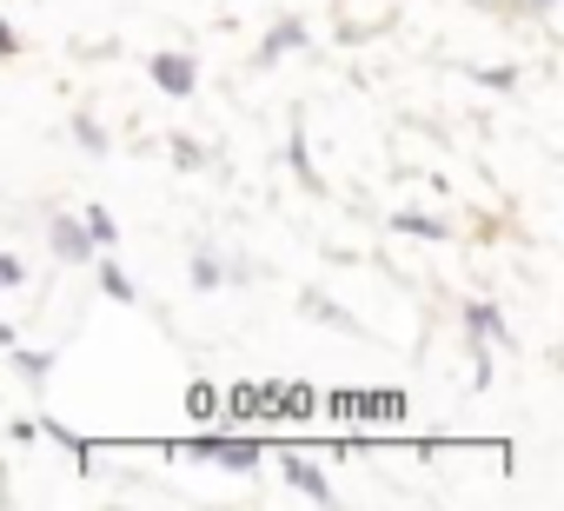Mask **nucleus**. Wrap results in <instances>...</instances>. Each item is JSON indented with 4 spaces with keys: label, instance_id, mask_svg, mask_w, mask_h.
Wrapping results in <instances>:
<instances>
[{
    "label": "nucleus",
    "instance_id": "11",
    "mask_svg": "<svg viewBox=\"0 0 564 511\" xmlns=\"http://www.w3.org/2000/svg\"><path fill=\"white\" fill-rule=\"evenodd\" d=\"M21 372H28V379H34V385H41V379H47V372H54V352H21Z\"/></svg>",
    "mask_w": 564,
    "mask_h": 511
},
{
    "label": "nucleus",
    "instance_id": "9",
    "mask_svg": "<svg viewBox=\"0 0 564 511\" xmlns=\"http://www.w3.org/2000/svg\"><path fill=\"white\" fill-rule=\"evenodd\" d=\"M306 313H313V319H326V326H352V319H346L333 300H319V293H306Z\"/></svg>",
    "mask_w": 564,
    "mask_h": 511
},
{
    "label": "nucleus",
    "instance_id": "4",
    "mask_svg": "<svg viewBox=\"0 0 564 511\" xmlns=\"http://www.w3.org/2000/svg\"><path fill=\"white\" fill-rule=\"evenodd\" d=\"M286 485H293V491H306V498H319V504L333 498L326 471H319V465H306V458H293V465H286Z\"/></svg>",
    "mask_w": 564,
    "mask_h": 511
},
{
    "label": "nucleus",
    "instance_id": "12",
    "mask_svg": "<svg viewBox=\"0 0 564 511\" xmlns=\"http://www.w3.org/2000/svg\"><path fill=\"white\" fill-rule=\"evenodd\" d=\"M100 286H107L113 300H133V286H127V273H120V267H100Z\"/></svg>",
    "mask_w": 564,
    "mask_h": 511
},
{
    "label": "nucleus",
    "instance_id": "6",
    "mask_svg": "<svg viewBox=\"0 0 564 511\" xmlns=\"http://www.w3.org/2000/svg\"><path fill=\"white\" fill-rule=\"evenodd\" d=\"M465 319H471V333H491V339H505V346H511V326H505L491 306H465Z\"/></svg>",
    "mask_w": 564,
    "mask_h": 511
},
{
    "label": "nucleus",
    "instance_id": "15",
    "mask_svg": "<svg viewBox=\"0 0 564 511\" xmlns=\"http://www.w3.org/2000/svg\"><path fill=\"white\" fill-rule=\"evenodd\" d=\"M14 47H21V41H14V28H8V21H0V54H14Z\"/></svg>",
    "mask_w": 564,
    "mask_h": 511
},
{
    "label": "nucleus",
    "instance_id": "13",
    "mask_svg": "<svg viewBox=\"0 0 564 511\" xmlns=\"http://www.w3.org/2000/svg\"><path fill=\"white\" fill-rule=\"evenodd\" d=\"M87 232H94V239H100V246H107V239H113V219H107V213H100V206H87Z\"/></svg>",
    "mask_w": 564,
    "mask_h": 511
},
{
    "label": "nucleus",
    "instance_id": "2",
    "mask_svg": "<svg viewBox=\"0 0 564 511\" xmlns=\"http://www.w3.org/2000/svg\"><path fill=\"white\" fill-rule=\"evenodd\" d=\"M193 452L213 458V465H226V471H252L259 465V445L252 438H193Z\"/></svg>",
    "mask_w": 564,
    "mask_h": 511
},
{
    "label": "nucleus",
    "instance_id": "16",
    "mask_svg": "<svg viewBox=\"0 0 564 511\" xmlns=\"http://www.w3.org/2000/svg\"><path fill=\"white\" fill-rule=\"evenodd\" d=\"M538 8H551V0H538Z\"/></svg>",
    "mask_w": 564,
    "mask_h": 511
},
{
    "label": "nucleus",
    "instance_id": "10",
    "mask_svg": "<svg viewBox=\"0 0 564 511\" xmlns=\"http://www.w3.org/2000/svg\"><path fill=\"white\" fill-rule=\"evenodd\" d=\"M300 41H306V28H293V21H286V28H272L265 54H286V47H300Z\"/></svg>",
    "mask_w": 564,
    "mask_h": 511
},
{
    "label": "nucleus",
    "instance_id": "14",
    "mask_svg": "<svg viewBox=\"0 0 564 511\" xmlns=\"http://www.w3.org/2000/svg\"><path fill=\"white\" fill-rule=\"evenodd\" d=\"M0 286H21V260H0Z\"/></svg>",
    "mask_w": 564,
    "mask_h": 511
},
{
    "label": "nucleus",
    "instance_id": "3",
    "mask_svg": "<svg viewBox=\"0 0 564 511\" xmlns=\"http://www.w3.org/2000/svg\"><path fill=\"white\" fill-rule=\"evenodd\" d=\"M153 80H160V94L186 100V94H193V80H199V67H193L186 54H160V61H153Z\"/></svg>",
    "mask_w": 564,
    "mask_h": 511
},
{
    "label": "nucleus",
    "instance_id": "7",
    "mask_svg": "<svg viewBox=\"0 0 564 511\" xmlns=\"http://www.w3.org/2000/svg\"><path fill=\"white\" fill-rule=\"evenodd\" d=\"M213 405H219V392H213L206 379H193V385H186V412H193V418H213Z\"/></svg>",
    "mask_w": 564,
    "mask_h": 511
},
{
    "label": "nucleus",
    "instance_id": "8",
    "mask_svg": "<svg viewBox=\"0 0 564 511\" xmlns=\"http://www.w3.org/2000/svg\"><path fill=\"white\" fill-rule=\"evenodd\" d=\"M74 140H80L87 153H107V133H100V120H87V113L74 120Z\"/></svg>",
    "mask_w": 564,
    "mask_h": 511
},
{
    "label": "nucleus",
    "instance_id": "1",
    "mask_svg": "<svg viewBox=\"0 0 564 511\" xmlns=\"http://www.w3.org/2000/svg\"><path fill=\"white\" fill-rule=\"evenodd\" d=\"M47 246H54V260H67V267L94 260V232H87L80 219H54V226H47Z\"/></svg>",
    "mask_w": 564,
    "mask_h": 511
},
{
    "label": "nucleus",
    "instance_id": "5",
    "mask_svg": "<svg viewBox=\"0 0 564 511\" xmlns=\"http://www.w3.org/2000/svg\"><path fill=\"white\" fill-rule=\"evenodd\" d=\"M265 405H272V385H239V392H232V412H239V418H259Z\"/></svg>",
    "mask_w": 564,
    "mask_h": 511
}]
</instances>
